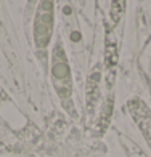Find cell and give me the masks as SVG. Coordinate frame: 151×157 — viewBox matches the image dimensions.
<instances>
[{
  "mask_svg": "<svg viewBox=\"0 0 151 157\" xmlns=\"http://www.w3.org/2000/svg\"><path fill=\"white\" fill-rule=\"evenodd\" d=\"M53 31V0H40L35 13L34 40L39 48H47Z\"/></svg>",
  "mask_w": 151,
  "mask_h": 157,
  "instance_id": "7a4b0ae2",
  "label": "cell"
},
{
  "mask_svg": "<svg viewBox=\"0 0 151 157\" xmlns=\"http://www.w3.org/2000/svg\"><path fill=\"white\" fill-rule=\"evenodd\" d=\"M52 78H53V85L55 90L58 91V95L61 99H69L71 98V72H69V66L66 61V56L61 48V44L55 45L53 48V55H52Z\"/></svg>",
  "mask_w": 151,
  "mask_h": 157,
  "instance_id": "6da1fadb",
  "label": "cell"
},
{
  "mask_svg": "<svg viewBox=\"0 0 151 157\" xmlns=\"http://www.w3.org/2000/svg\"><path fill=\"white\" fill-rule=\"evenodd\" d=\"M129 111H130L133 119L137 120L140 130L143 132L146 141L151 146V112H149V109L140 101V99H133V101L129 103Z\"/></svg>",
  "mask_w": 151,
  "mask_h": 157,
  "instance_id": "3957f363",
  "label": "cell"
},
{
  "mask_svg": "<svg viewBox=\"0 0 151 157\" xmlns=\"http://www.w3.org/2000/svg\"><path fill=\"white\" fill-rule=\"evenodd\" d=\"M122 141H124V146H125V151L129 152V157H148L145 152L141 151V149L135 144L133 141L130 140H125V138H121Z\"/></svg>",
  "mask_w": 151,
  "mask_h": 157,
  "instance_id": "5b68a950",
  "label": "cell"
},
{
  "mask_svg": "<svg viewBox=\"0 0 151 157\" xmlns=\"http://www.w3.org/2000/svg\"><path fill=\"white\" fill-rule=\"evenodd\" d=\"M125 11V0H113V8H111V19L113 23H117L121 16Z\"/></svg>",
  "mask_w": 151,
  "mask_h": 157,
  "instance_id": "277c9868",
  "label": "cell"
}]
</instances>
